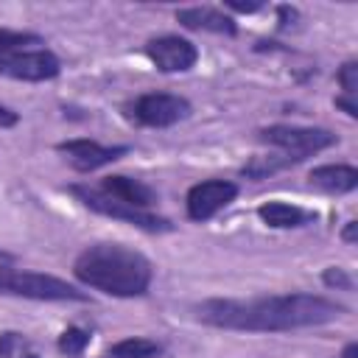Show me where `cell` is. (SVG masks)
<instances>
[{
  "label": "cell",
  "instance_id": "12",
  "mask_svg": "<svg viewBox=\"0 0 358 358\" xmlns=\"http://www.w3.org/2000/svg\"><path fill=\"white\" fill-rule=\"evenodd\" d=\"M176 22L187 31H204L218 36H238V20L218 6H187L176 8Z\"/></svg>",
  "mask_w": 358,
  "mask_h": 358
},
{
  "label": "cell",
  "instance_id": "24",
  "mask_svg": "<svg viewBox=\"0 0 358 358\" xmlns=\"http://www.w3.org/2000/svg\"><path fill=\"white\" fill-rule=\"evenodd\" d=\"M277 14H280V28H288V25H294V20H296V8H291V6H277Z\"/></svg>",
  "mask_w": 358,
  "mask_h": 358
},
{
  "label": "cell",
  "instance_id": "23",
  "mask_svg": "<svg viewBox=\"0 0 358 358\" xmlns=\"http://www.w3.org/2000/svg\"><path fill=\"white\" fill-rule=\"evenodd\" d=\"M20 123V112H14L11 106L0 103V129H14Z\"/></svg>",
  "mask_w": 358,
  "mask_h": 358
},
{
  "label": "cell",
  "instance_id": "22",
  "mask_svg": "<svg viewBox=\"0 0 358 358\" xmlns=\"http://www.w3.org/2000/svg\"><path fill=\"white\" fill-rule=\"evenodd\" d=\"M336 109H341L350 120H355L358 117V103H355V98H347V95H336Z\"/></svg>",
  "mask_w": 358,
  "mask_h": 358
},
{
  "label": "cell",
  "instance_id": "19",
  "mask_svg": "<svg viewBox=\"0 0 358 358\" xmlns=\"http://www.w3.org/2000/svg\"><path fill=\"white\" fill-rule=\"evenodd\" d=\"M336 81H338V87L344 90L347 98H355V90H358V62L355 59H347L336 70Z\"/></svg>",
  "mask_w": 358,
  "mask_h": 358
},
{
  "label": "cell",
  "instance_id": "26",
  "mask_svg": "<svg viewBox=\"0 0 358 358\" xmlns=\"http://www.w3.org/2000/svg\"><path fill=\"white\" fill-rule=\"evenodd\" d=\"M341 358H358V341H347L341 347Z\"/></svg>",
  "mask_w": 358,
  "mask_h": 358
},
{
  "label": "cell",
  "instance_id": "1",
  "mask_svg": "<svg viewBox=\"0 0 358 358\" xmlns=\"http://www.w3.org/2000/svg\"><path fill=\"white\" fill-rule=\"evenodd\" d=\"M193 313L201 324L215 330L235 333H291L305 327H322L347 313V308L336 299L308 291L291 294H263L249 299L213 296L193 305Z\"/></svg>",
  "mask_w": 358,
  "mask_h": 358
},
{
  "label": "cell",
  "instance_id": "25",
  "mask_svg": "<svg viewBox=\"0 0 358 358\" xmlns=\"http://www.w3.org/2000/svg\"><path fill=\"white\" fill-rule=\"evenodd\" d=\"M341 241H344L347 246H352V243L358 241V221H347V224H344V229H341Z\"/></svg>",
  "mask_w": 358,
  "mask_h": 358
},
{
  "label": "cell",
  "instance_id": "21",
  "mask_svg": "<svg viewBox=\"0 0 358 358\" xmlns=\"http://www.w3.org/2000/svg\"><path fill=\"white\" fill-rule=\"evenodd\" d=\"M221 8H224L227 14H255V11L263 8V3H232V0H229V3H224Z\"/></svg>",
  "mask_w": 358,
  "mask_h": 358
},
{
  "label": "cell",
  "instance_id": "5",
  "mask_svg": "<svg viewBox=\"0 0 358 358\" xmlns=\"http://www.w3.org/2000/svg\"><path fill=\"white\" fill-rule=\"evenodd\" d=\"M67 193L84 204L87 210L103 215V218H112V221H120V224H129L134 229H143V232H151V235H162V232H173V221L165 218V215H157L154 210H137V207H129L112 196H106L98 185H67Z\"/></svg>",
  "mask_w": 358,
  "mask_h": 358
},
{
  "label": "cell",
  "instance_id": "11",
  "mask_svg": "<svg viewBox=\"0 0 358 358\" xmlns=\"http://www.w3.org/2000/svg\"><path fill=\"white\" fill-rule=\"evenodd\" d=\"M106 196L129 204V207H137V210H154L159 204V193L157 187H151L148 182L137 179V176H129V173H109L101 179L98 185Z\"/></svg>",
  "mask_w": 358,
  "mask_h": 358
},
{
  "label": "cell",
  "instance_id": "6",
  "mask_svg": "<svg viewBox=\"0 0 358 358\" xmlns=\"http://www.w3.org/2000/svg\"><path fill=\"white\" fill-rule=\"evenodd\" d=\"M257 140L282 154L291 165L322 154L338 143V137L324 126H296V123H271L257 129Z\"/></svg>",
  "mask_w": 358,
  "mask_h": 358
},
{
  "label": "cell",
  "instance_id": "4",
  "mask_svg": "<svg viewBox=\"0 0 358 358\" xmlns=\"http://www.w3.org/2000/svg\"><path fill=\"white\" fill-rule=\"evenodd\" d=\"M0 294L34 299V302H87L90 299L87 291H81L78 285H73L56 274L17 268V266H6V263H0Z\"/></svg>",
  "mask_w": 358,
  "mask_h": 358
},
{
  "label": "cell",
  "instance_id": "16",
  "mask_svg": "<svg viewBox=\"0 0 358 358\" xmlns=\"http://www.w3.org/2000/svg\"><path fill=\"white\" fill-rule=\"evenodd\" d=\"M0 358H45L22 330H0Z\"/></svg>",
  "mask_w": 358,
  "mask_h": 358
},
{
  "label": "cell",
  "instance_id": "14",
  "mask_svg": "<svg viewBox=\"0 0 358 358\" xmlns=\"http://www.w3.org/2000/svg\"><path fill=\"white\" fill-rule=\"evenodd\" d=\"M257 218L268 229H299V227L313 224L316 221V213L313 210H305V207H299L294 201L271 199V201H263L257 207Z\"/></svg>",
  "mask_w": 358,
  "mask_h": 358
},
{
  "label": "cell",
  "instance_id": "10",
  "mask_svg": "<svg viewBox=\"0 0 358 358\" xmlns=\"http://www.w3.org/2000/svg\"><path fill=\"white\" fill-rule=\"evenodd\" d=\"M56 151L64 157V162L76 173H95V171L117 162L120 157H126L131 148L129 145H103L90 137H73V140L56 143Z\"/></svg>",
  "mask_w": 358,
  "mask_h": 358
},
{
  "label": "cell",
  "instance_id": "8",
  "mask_svg": "<svg viewBox=\"0 0 358 358\" xmlns=\"http://www.w3.org/2000/svg\"><path fill=\"white\" fill-rule=\"evenodd\" d=\"M241 187L232 179H201L196 185L187 187L185 193V213L193 224H207L210 218H215L218 213H224L235 199H238Z\"/></svg>",
  "mask_w": 358,
  "mask_h": 358
},
{
  "label": "cell",
  "instance_id": "18",
  "mask_svg": "<svg viewBox=\"0 0 358 358\" xmlns=\"http://www.w3.org/2000/svg\"><path fill=\"white\" fill-rule=\"evenodd\" d=\"M285 168H291V162L282 157V154H257V157H252L243 168H241V173L246 176V179H255V182H260V179H266V176H271V173H277V171H285Z\"/></svg>",
  "mask_w": 358,
  "mask_h": 358
},
{
  "label": "cell",
  "instance_id": "2",
  "mask_svg": "<svg viewBox=\"0 0 358 358\" xmlns=\"http://www.w3.org/2000/svg\"><path fill=\"white\" fill-rule=\"evenodd\" d=\"M73 277L103 296L137 299L154 282V263L134 246L117 241H98L84 246L73 260Z\"/></svg>",
  "mask_w": 358,
  "mask_h": 358
},
{
  "label": "cell",
  "instance_id": "9",
  "mask_svg": "<svg viewBox=\"0 0 358 358\" xmlns=\"http://www.w3.org/2000/svg\"><path fill=\"white\" fill-rule=\"evenodd\" d=\"M145 59L154 64V70L173 76V73H190L199 64V48L193 39L179 36V34H159L145 39L143 45Z\"/></svg>",
  "mask_w": 358,
  "mask_h": 358
},
{
  "label": "cell",
  "instance_id": "15",
  "mask_svg": "<svg viewBox=\"0 0 358 358\" xmlns=\"http://www.w3.org/2000/svg\"><path fill=\"white\" fill-rule=\"evenodd\" d=\"M165 352V344L148 336H126L106 347L103 358H159Z\"/></svg>",
  "mask_w": 358,
  "mask_h": 358
},
{
  "label": "cell",
  "instance_id": "3",
  "mask_svg": "<svg viewBox=\"0 0 358 358\" xmlns=\"http://www.w3.org/2000/svg\"><path fill=\"white\" fill-rule=\"evenodd\" d=\"M0 76L25 84L53 81L62 76V59L45 45L42 36L0 28Z\"/></svg>",
  "mask_w": 358,
  "mask_h": 358
},
{
  "label": "cell",
  "instance_id": "27",
  "mask_svg": "<svg viewBox=\"0 0 358 358\" xmlns=\"http://www.w3.org/2000/svg\"><path fill=\"white\" fill-rule=\"evenodd\" d=\"M3 260H8V255H6V252H0V263H3Z\"/></svg>",
  "mask_w": 358,
  "mask_h": 358
},
{
  "label": "cell",
  "instance_id": "7",
  "mask_svg": "<svg viewBox=\"0 0 358 358\" xmlns=\"http://www.w3.org/2000/svg\"><path fill=\"white\" fill-rule=\"evenodd\" d=\"M193 115V103L179 92H140L123 103V117L143 129H171Z\"/></svg>",
  "mask_w": 358,
  "mask_h": 358
},
{
  "label": "cell",
  "instance_id": "20",
  "mask_svg": "<svg viewBox=\"0 0 358 358\" xmlns=\"http://www.w3.org/2000/svg\"><path fill=\"white\" fill-rule=\"evenodd\" d=\"M322 282L327 288H336V291H352V285H355L352 274L347 268H341V266H327L322 271Z\"/></svg>",
  "mask_w": 358,
  "mask_h": 358
},
{
  "label": "cell",
  "instance_id": "17",
  "mask_svg": "<svg viewBox=\"0 0 358 358\" xmlns=\"http://www.w3.org/2000/svg\"><path fill=\"white\" fill-rule=\"evenodd\" d=\"M92 344V330L81 327V324H70L59 333L56 338V350L64 355V358H84L87 347Z\"/></svg>",
  "mask_w": 358,
  "mask_h": 358
},
{
  "label": "cell",
  "instance_id": "13",
  "mask_svg": "<svg viewBox=\"0 0 358 358\" xmlns=\"http://www.w3.org/2000/svg\"><path fill=\"white\" fill-rule=\"evenodd\" d=\"M308 185L327 196H347L358 187V168L350 162H324L308 171Z\"/></svg>",
  "mask_w": 358,
  "mask_h": 358
}]
</instances>
